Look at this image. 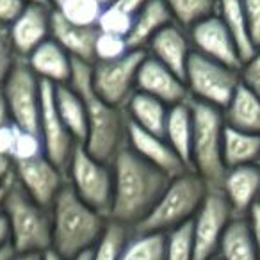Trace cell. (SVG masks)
Segmentation results:
<instances>
[{
  "instance_id": "obj_1",
  "label": "cell",
  "mask_w": 260,
  "mask_h": 260,
  "mask_svg": "<svg viewBox=\"0 0 260 260\" xmlns=\"http://www.w3.org/2000/svg\"><path fill=\"white\" fill-rule=\"evenodd\" d=\"M114 192L109 219L134 228L152 212L171 177L123 145L112 160Z\"/></svg>"
},
{
  "instance_id": "obj_2",
  "label": "cell",
  "mask_w": 260,
  "mask_h": 260,
  "mask_svg": "<svg viewBox=\"0 0 260 260\" xmlns=\"http://www.w3.org/2000/svg\"><path fill=\"white\" fill-rule=\"evenodd\" d=\"M70 86L84 98L87 111V138L84 148L102 162L112 164L116 153L126 143L125 109L102 100L93 89V62L73 59Z\"/></svg>"
},
{
  "instance_id": "obj_3",
  "label": "cell",
  "mask_w": 260,
  "mask_h": 260,
  "mask_svg": "<svg viewBox=\"0 0 260 260\" xmlns=\"http://www.w3.org/2000/svg\"><path fill=\"white\" fill-rule=\"evenodd\" d=\"M107 223L109 217L82 202L66 182L52 205V249L72 260L94 248Z\"/></svg>"
},
{
  "instance_id": "obj_4",
  "label": "cell",
  "mask_w": 260,
  "mask_h": 260,
  "mask_svg": "<svg viewBox=\"0 0 260 260\" xmlns=\"http://www.w3.org/2000/svg\"><path fill=\"white\" fill-rule=\"evenodd\" d=\"M191 170L203 178L209 189H221L226 175L223 159V136L226 123H224L223 109L191 98Z\"/></svg>"
},
{
  "instance_id": "obj_5",
  "label": "cell",
  "mask_w": 260,
  "mask_h": 260,
  "mask_svg": "<svg viewBox=\"0 0 260 260\" xmlns=\"http://www.w3.org/2000/svg\"><path fill=\"white\" fill-rule=\"evenodd\" d=\"M4 214L11 228L15 253H45L52 249V210L34 202L16 177L9 180Z\"/></svg>"
},
{
  "instance_id": "obj_6",
  "label": "cell",
  "mask_w": 260,
  "mask_h": 260,
  "mask_svg": "<svg viewBox=\"0 0 260 260\" xmlns=\"http://www.w3.org/2000/svg\"><path fill=\"white\" fill-rule=\"evenodd\" d=\"M207 191L209 187L196 171L187 170L177 175L170 180L152 212L134 226V232L168 234L173 228L187 223L196 216Z\"/></svg>"
},
{
  "instance_id": "obj_7",
  "label": "cell",
  "mask_w": 260,
  "mask_h": 260,
  "mask_svg": "<svg viewBox=\"0 0 260 260\" xmlns=\"http://www.w3.org/2000/svg\"><path fill=\"white\" fill-rule=\"evenodd\" d=\"M184 80L192 100L224 109L241 84V70L192 50Z\"/></svg>"
},
{
  "instance_id": "obj_8",
  "label": "cell",
  "mask_w": 260,
  "mask_h": 260,
  "mask_svg": "<svg viewBox=\"0 0 260 260\" xmlns=\"http://www.w3.org/2000/svg\"><path fill=\"white\" fill-rule=\"evenodd\" d=\"M66 180L82 202L109 217L114 192L112 164L94 159L84 145H77L70 162Z\"/></svg>"
},
{
  "instance_id": "obj_9",
  "label": "cell",
  "mask_w": 260,
  "mask_h": 260,
  "mask_svg": "<svg viewBox=\"0 0 260 260\" xmlns=\"http://www.w3.org/2000/svg\"><path fill=\"white\" fill-rule=\"evenodd\" d=\"M11 119L20 130L40 134L41 79L32 72L25 57H18L2 86Z\"/></svg>"
},
{
  "instance_id": "obj_10",
  "label": "cell",
  "mask_w": 260,
  "mask_h": 260,
  "mask_svg": "<svg viewBox=\"0 0 260 260\" xmlns=\"http://www.w3.org/2000/svg\"><path fill=\"white\" fill-rule=\"evenodd\" d=\"M146 48L128 50L114 61L93 62V89L102 100L116 107H125L136 91V77L141 62L146 57Z\"/></svg>"
},
{
  "instance_id": "obj_11",
  "label": "cell",
  "mask_w": 260,
  "mask_h": 260,
  "mask_svg": "<svg viewBox=\"0 0 260 260\" xmlns=\"http://www.w3.org/2000/svg\"><path fill=\"white\" fill-rule=\"evenodd\" d=\"M234 216L224 192L221 189H209L198 212L192 217L194 260H209L217 255L223 232Z\"/></svg>"
},
{
  "instance_id": "obj_12",
  "label": "cell",
  "mask_w": 260,
  "mask_h": 260,
  "mask_svg": "<svg viewBox=\"0 0 260 260\" xmlns=\"http://www.w3.org/2000/svg\"><path fill=\"white\" fill-rule=\"evenodd\" d=\"M40 136L43 139L45 157L66 175L79 143L64 125L55 107V84L43 79H41Z\"/></svg>"
},
{
  "instance_id": "obj_13",
  "label": "cell",
  "mask_w": 260,
  "mask_h": 260,
  "mask_svg": "<svg viewBox=\"0 0 260 260\" xmlns=\"http://www.w3.org/2000/svg\"><path fill=\"white\" fill-rule=\"evenodd\" d=\"M187 32L191 38L192 50L210 59H216L223 64L232 66V68L241 70L242 59L239 54L237 43L228 30L226 23L217 15V11L196 22L192 27H189Z\"/></svg>"
},
{
  "instance_id": "obj_14",
  "label": "cell",
  "mask_w": 260,
  "mask_h": 260,
  "mask_svg": "<svg viewBox=\"0 0 260 260\" xmlns=\"http://www.w3.org/2000/svg\"><path fill=\"white\" fill-rule=\"evenodd\" d=\"M15 177L34 202L50 210L57 194L68 182L66 175L45 155L15 160Z\"/></svg>"
},
{
  "instance_id": "obj_15",
  "label": "cell",
  "mask_w": 260,
  "mask_h": 260,
  "mask_svg": "<svg viewBox=\"0 0 260 260\" xmlns=\"http://www.w3.org/2000/svg\"><path fill=\"white\" fill-rule=\"evenodd\" d=\"M126 145L150 164L170 175L171 178L189 170L164 136L152 134L148 130L136 125L134 121H130L128 118H126Z\"/></svg>"
},
{
  "instance_id": "obj_16",
  "label": "cell",
  "mask_w": 260,
  "mask_h": 260,
  "mask_svg": "<svg viewBox=\"0 0 260 260\" xmlns=\"http://www.w3.org/2000/svg\"><path fill=\"white\" fill-rule=\"evenodd\" d=\"M52 8L27 2L23 11L9 23L8 36L18 57H27L38 45L50 38Z\"/></svg>"
},
{
  "instance_id": "obj_17",
  "label": "cell",
  "mask_w": 260,
  "mask_h": 260,
  "mask_svg": "<svg viewBox=\"0 0 260 260\" xmlns=\"http://www.w3.org/2000/svg\"><path fill=\"white\" fill-rule=\"evenodd\" d=\"M136 89L145 91L152 96L162 100L168 105H175L191 98L184 79L171 72L166 64L146 54L136 77Z\"/></svg>"
},
{
  "instance_id": "obj_18",
  "label": "cell",
  "mask_w": 260,
  "mask_h": 260,
  "mask_svg": "<svg viewBox=\"0 0 260 260\" xmlns=\"http://www.w3.org/2000/svg\"><path fill=\"white\" fill-rule=\"evenodd\" d=\"M146 52L157 61L166 64L180 79H184L185 66L192 52V43L187 29L178 25L177 22L168 23L150 40V43L146 45Z\"/></svg>"
},
{
  "instance_id": "obj_19",
  "label": "cell",
  "mask_w": 260,
  "mask_h": 260,
  "mask_svg": "<svg viewBox=\"0 0 260 260\" xmlns=\"http://www.w3.org/2000/svg\"><path fill=\"white\" fill-rule=\"evenodd\" d=\"M221 191L224 192L235 216H246L249 209L260 202V166L244 164L228 168Z\"/></svg>"
},
{
  "instance_id": "obj_20",
  "label": "cell",
  "mask_w": 260,
  "mask_h": 260,
  "mask_svg": "<svg viewBox=\"0 0 260 260\" xmlns=\"http://www.w3.org/2000/svg\"><path fill=\"white\" fill-rule=\"evenodd\" d=\"M98 27H86L72 23L52 8L50 15V38L55 40L73 59L94 62V41L98 36Z\"/></svg>"
},
{
  "instance_id": "obj_21",
  "label": "cell",
  "mask_w": 260,
  "mask_h": 260,
  "mask_svg": "<svg viewBox=\"0 0 260 260\" xmlns=\"http://www.w3.org/2000/svg\"><path fill=\"white\" fill-rule=\"evenodd\" d=\"M25 59L40 79L54 84H68L72 79L73 57L52 38L38 45Z\"/></svg>"
},
{
  "instance_id": "obj_22",
  "label": "cell",
  "mask_w": 260,
  "mask_h": 260,
  "mask_svg": "<svg viewBox=\"0 0 260 260\" xmlns=\"http://www.w3.org/2000/svg\"><path fill=\"white\" fill-rule=\"evenodd\" d=\"M217 256L221 260H260L248 214L232 217L219 241Z\"/></svg>"
},
{
  "instance_id": "obj_23",
  "label": "cell",
  "mask_w": 260,
  "mask_h": 260,
  "mask_svg": "<svg viewBox=\"0 0 260 260\" xmlns=\"http://www.w3.org/2000/svg\"><path fill=\"white\" fill-rule=\"evenodd\" d=\"M171 22H175L173 15L164 0H148L141 8V11L134 16L132 29L126 36L128 48L130 50L146 48L150 40Z\"/></svg>"
},
{
  "instance_id": "obj_24",
  "label": "cell",
  "mask_w": 260,
  "mask_h": 260,
  "mask_svg": "<svg viewBox=\"0 0 260 260\" xmlns=\"http://www.w3.org/2000/svg\"><path fill=\"white\" fill-rule=\"evenodd\" d=\"M123 109L130 121H134L136 125L155 136H164L170 105L164 104L162 100L145 93V91L136 89Z\"/></svg>"
},
{
  "instance_id": "obj_25",
  "label": "cell",
  "mask_w": 260,
  "mask_h": 260,
  "mask_svg": "<svg viewBox=\"0 0 260 260\" xmlns=\"http://www.w3.org/2000/svg\"><path fill=\"white\" fill-rule=\"evenodd\" d=\"M164 138L180 155L185 166L191 170V148H192V111L191 98L180 104L170 105Z\"/></svg>"
},
{
  "instance_id": "obj_26",
  "label": "cell",
  "mask_w": 260,
  "mask_h": 260,
  "mask_svg": "<svg viewBox=\"0 0 260 260\" xmlns=\"http://www.w3.org/2000/svg\"><path fill=\"white\" fill-rule=\"evenodd\" d=\"M223 116L224 123L232 128L260 134V98L242 82L223 109Z\"/></svg>"
},
{
  "instance_id": "obj_27",
  "label": "cell",
  "mask_w": 260,
  "mask_h": 260,
  "mask_svg": "<svg viewBox=\"0 0 260 260\" xmlns=\"http://www.w3.org/2000/svg\"><path fill=\"white\" fill-rule=\"evenodd\" d=\"M55 107L77 143L84 145L87 138V111L84 98L70 84H55Z\"/></svg>"
},
{
  "instance_id": "obj_28",
  "label": "cell",
  "mask_w": 260,
  "mask_h": 260,
  "mask_svg": "<svg viewBox=\"0 0 260 260\" xmlns=\"http://www.w3.org/2000/svg\"><path fill=\"white\" fill-rule=\"evenodd\" d=\"M217 15L226 23L228 30H230L232 36H234L235 43H237V48H239V54H241L242 64H244V62L248 61V59H251L260 48H256L251 40L242 0H217Z\"/></svg>"
},
{
  "instance_id": "obj_29",
  "label": "cell",
  "mask_w": 260,
  "mask_h": 260,
  "mask_svg": "<svg viewBox=\"0 0 260 260\" xmlns=\"http://www.w3.org/2000/svg\"><path fill=\"white\" fill-rule=\"evenodd\" d=\"M224 166L235 168L244 164H256L260 159V134L224 126L223 136Z\"/></svg>"
},
{
  "instance_id": "obj_30",
  "label": "cell",
  "mask_w": 260,
  "mask_h": 260,
  "mask_svg": "<svg viewBox=\"0 0 260 260\" xmlns=\"http://www.w3.org/2000/svg\"><path fill=\"white\" fill-rule=\"evenodd\" d=\"M119 260H166V234L134 232Z\"/></svg>"
},
{
  "instance_id": "obj_31",
  "label": "cell",
  "mask_w": 260,
  "mask_h": 260,
  "mask_svg": "<svg viewBox=\"0 0 260 260\" xmlns=\"http://www.w3.org/2000/svg\"><path fill=\"white\" fill-rule=\"evenodd\" d=\"M132 234L134 228L109 219L102 237L91 249V260H119L123 248Z\"/></svg>"
},
{
  "instance_id": "obj_32",
  "label": "cell",
  "mask_w": 260,
  "mask_h": 260,
  "mask_svg": "<svg viewBox=\"0 0 260 260\" xmlns=\"http://www.w3.org/2000/svg\"><path fill=\"white\" fill-rule=\"evenodd\" d=\"M173 20L184 29L217 11V0H164Z\"/></svg>"
},
{
  "instance_id": "obj_33",
  "label": "cell",
  "mask_w": 260,
  "mask_h": 260,
  "mask_svg": "<svg viewBox=\"0 0 260 260\" xmlns=\"http://www.w3.org/2000/svg\"><path fill=\"white\" fill-rule=\"evenodd\" d=\"M55 9L68 22L86 27H96L98 18L104 11L98 0H62Z\"/></svg>"
},
{
  "instance_id": "obj_34",
  "label": "cell",
  "mask_w": 260,
  "mask_h": 260,
  "mask_svg": "<svg viewBox=\"0 0 260 260\" xmlns=\"http://www.w3.org/2000/svg\"><path fill=\"white\" fill-rule=\"evenodd\" d=\"M166 260H194L192 219L166 234Z\"/></svg>"
},
{
  "instance_id": "obj_35",
  "label": "cell",
  "mask_w": 260,
  "mask_h": 260,
  "mask_svg": "<svg viewBox=\"0 0 260 260\" xmlns=\"http://www.w3.org/2000/svg\"><path fill=\"white\" fill-rule=\"evenodd\" d=\"M128 43L125 36L111 32H98L94 41V61H114L128 52Z\"/></svg>"
},
{
  "instance_id": "obj_36",
  "label": "cell",
  "mask_w": 260,
  "mask_h": 260,
  "mask_svg": "<svg viewBox=\"0 0 260 260\" xmlns=\"http://www.w3.org/2000/svg\"><path fill=\"white\" fill-rule=\"evenodd\" d=\"M134 23V16H130L128 13L121 11L119 8H116L114 4L107 6L102 11L100 18H98V30L102 32H111V34H119V36H128L130 29Z\"/></svg>"
},
{
  "instance_id": "obj_37",
  "label": "cell",
  "mask_w": 260,
  "mask_h": 260,
  "mask_svg": "<svg viewBox=\"0 0 260 260\" xmlns=\"http://www.w3.org/2000/svg\"><path fill=\"white\" fill-rule=\"evenodd\" d=\"M41 155H45L41 136L34 134V132H27V130H18L11 159L27 160V159H36V157H41Z\"/></svg>"
},
{
  "instance_id": "obj_38",
  "label": "cell",
  "mask_w": 260,
  "mask_h": 260,
  "mask_svg": "<svg viewBox=\"0 0 260 260\" xmlns=\"http://www.w3.org/2000/svg\"><path fill=\"white\" fill-rule=\"evenodd\" d=\"M16 59H18V55H16L15 48L11 45V40L8 36V29H4L0 32V89H2L4 82L8 80Z\"/></svg>"
},
{
  "instance_id": "obj_39",
  "label": "cell",
  "mask_w": 260,
  "mask_h": 260,
  "mask_svg": "<svg viewBox=\"0 0 260 260\" xmlns=\"http://www.w3.org/2000/svg\"><path fill=\"white\" fill-rule=\"evenodd\" d=\"M241 82L260 98V50L241 66Z\"/></svg>"
},
{
  "instance_id": "obj_40",
  "label": "cell",
  "mask_w": 260,
  "mask_h": 260,
  "mask_svg": "<svg viewBox=\"0 0 260 260\" xmlns=\"http://www.w3.org/2000/svg\"><path fill=\"white\" fill-rule=\"evenodd\" d=\"M246 18H248L249 34L256 48H260V0H242Z\"/></svg>"
},
{
  "instance_id": "obj_41",
  "label": "cell",
  "mask_w": 260,
  "mask_h": 260,
  "mask_svg": "<svg viewBox=\"0 0 260 260\" xmlns=\"http://www.w3.org/2000/svg\"><path fill=\"white\" fill-rule=\"evenodd\" d=\"M25 0H0V25L8 27L25 8Z\"/></svg>"
},
{
  "instance_id": "obj_42",
  "label": "cell",
  "mask_w": 260,
  "mask_h": 260,
  "mask_svg": "<svg viewBox=\"0 0 260 260\" xmlns=\"http://www.w3.org/2000/svg\"><path fill=\"white\" fill-rule=\"evenodd\" d=\"M18 126L15 123H8V125L0 126V153L2 155L11 157L13 148H15L16 136H18Z\"/></svg>"
},
{
  "instance_id": "obj_43",
  "label": "cell",
  "mask_w": 260,
  "mask_h": 260,
  "mask_svg": "<svg viewBox=\"0 0 260 260\" xmlns=\"http://www.w3.org/2000/svg\"><path fill=\"white\" fill-rule=\"evenodd\" d=\"M248 217H249V223H251L253 237H255L256 249H258V258H260V202H256L255 205L249 209Z\"/></svg>"
},
{
  "instance_id": "obj_44",
  "label": "cell",
  "mask_w": 260,
  "mask_h": 260,
  "mask_svg": "<svg viewBox=\"0 0 260 260\" xmlns=\"http://www.w3.org/2000/svg\"><path fill=\"white\" fill-rule=\"evenodd\" d=\"M15 175V160L9 155H2L0 153V185L8 184Z\"/></svg>"
},
{
  "instance_id": "obj_45",
  "label": "cell",
  "mask_w": 260,
  "mask_h": 260,
  "mask_svg": "<svg viewBox=\"0 0 260 260\" xmlns=\"http://www.w3.org/2000/svg\"><path fill=\"white\" fill-rule=\"evenodd\" d=\"M146 2H148V0H116L114 6L121 9V11L128 13L130 16H136L139 11H141V8L146 4Z\"/></svg>"
},
{
  "instance_id": "obj_46",
  "label": "cell",
  "mask_w": 260,
  "mask_h": 260,
  "mask_svg": "<svg viewBox=\"0 0 260 260\" xmlns=\"http://www.w3.org/2000/svg\"><path fill=\"white\" fill-rule=\"evenodd\" d=\"M11 244V228H9L8 216L4 214V210L0 212V249Z\"/></svg>"
},
{
  "instance_id": "obj_47",
  "label": "cell",
  "mask_w": 260,
  "mask_h": 260,
  "mask_svg": "<svg viewBox=\"0 0 260 260\" xmlns=\"http://www.w3.org/2000/svg\"><path fill=\"white\" fill-rule=\"evenodd\" d=\"M8 123H13L11 119V112H9V107H8V102L4 98V93L0 89V126L8 125Z\"/></svg>"
},
{
  "instance_id": "obj_48",
  "label": "cell",
  "mask_w": 260,
  "mask_h": 260,
  "mask_svg": "<svg viewBox=\"0 0 260 260\" xmlns=\"http://www.w3.org/2000/svg\"><path fill=\"white\" fill-rule=\"evenodd\" d=\"M13 260H43V253H16Z\"/></svg>"
},
{
  "instance_id": "obj_49",
  "label": "cell",
  "mask_w": 260,
  "mask_h": 260,
  "mask_svg": "<svg viewBox=\"0 0 260 260\" xmlns=\"http://www.w3.org/2000/svg\"><path fill=\"white\" fill-rule=\"evenodd\" d=\"M15 249H13V246H6V248L0 249V260H13V256H15Z\"/></svg>"
},
{
  "instance_id": "obj_50",
  "label": "cell",
  "mask_w": 260,
  "mask_h": 260,
  "mask_svg": "<svg viewBox=\"0 0 260 260\" xmlns=\"http://www.w3.org/2000/svg\"><path fill=\"white\" fill-rule=\"evenodd\" d=\"M13 177H15V175H13ZM8 185H9V182L0 185V212L4 210V202H6V196H8Z\"/></svg>"
},
{
  "instance_id": "obj_51",
  "label": "cell",
  "mask_w": 260,
  "mask_h": 260,
  "mask_svg": "<svg viewBox=\"0 0 260 260\" xmlns=\"http://www.w3.org/2000/svg\"><path fill=\"white\" fill-rule=\"evenodd\" d=\"M43 260H64V258H62L61 255H57L54 249H47V251L43 253Z\"/></svg>"
},
{
  "instance_id": "obj_52",
  "label": "cell",
  "mask_w": 260,
  "mask_h": 260,
  "mask_svg": "<svg viewBox=\"0 0 260 260\" xmlns=\"http://www.w3.org/2000/svg\"><path fill=\"white\" fill-rule=\"evenodd\" d=\"M72 260H91V249H87V251H84V253H80V255L73 256Z\"/></svg>"
},
{
  "instance_id": "obj_53",
  "label": "cell",
  "mask_w": 260,
  "mask_h": 260,
  "mask_svg": "<svg viewBox=\"0 0 260 260\" xmlns=\"http://www.w3.org/2000/svg\"><path fill=\"white\" fill-rule=\"evenodd\" d=\"M25 2H30V4H43V6H48V8H52L50 0H25Z\"/></svg>"
},
{
  "instance_id": "obj_54",
  "label": "cell",
  "mask_w": 260,
  "mask_h": 260,
  "mask_svg": "<svg viewBox=\"0 0 260 260\" xmlns=\"http://www.w3.org/2000/svg\"><path fill=\"white\" fill-rule=\"evenodd\" d=\"M98 2L102 4V8H107V6H112V4H114L116 0H98Z\"/></svg>"
},
{
  "instance_id": "obj_55",
  "label": "cell",
  "mask_w": 260,
  "mask_h": 260,
  "mask_svg": "<svg viewBox=\"0 0 260 260\" xmlns=\"http://www.w3.org/2000/svg\"><path fill=\"white\" fill-rule=\"evenodd\" d=\"M62 0H50V4H52V8H57L59 4H61Z\"/></svg>"
},
{
  "instance_id": "obj_56",
  "label": "cell",
  "mask_w": 260,
  "mask_h": 260,
  "mask_svg": "<svg viewBox=\"0 0 260 260\" xmlns=\"http://www.w3.org/2000/svg\"><path fill=\"white\" fill-rule=\"evenodd\" d=\"M209 260H221V258H219V256L216 255V256H212V258H209Z\"/></svg>"
},
{
  "instance_id": "obj_57",
  "label": "cell",
  "mask_w": 260,
  "mask_h": 260,
  "mask_svg": "<svg viewBox=\"0 0 260 260\" xmlns=\"http://www.w3.org/2000/svg\"><path fill=\"white\" fill-rule=\"evenodd\" d=\"M4 29H6V27H4V25H0V32H2V30H4Z\"/></svg>"
},
{
  "instance_id": "obj_58",
  "label": "cell",
  "mask_w": 260,
  "mask_h": 260,
  "mask_svg": "<svg viewBox=\"0 0 260 260\" xmlns=\"http://www.w3.org/2000/svg\"><path fill=\"white\" fill-rule=\"evenodd\" d=\"M256 164H258V166H260V159H258V162H256Z\"/></svg>"
}]
</instances>
